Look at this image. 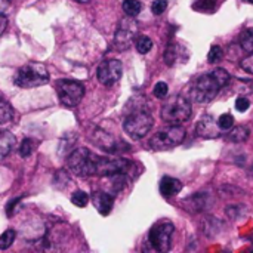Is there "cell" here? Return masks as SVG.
I'll return each instance as SVG.
<instances>
[{"mask_svg":"<svg viewBox=\"0 0 253 253\" xmlns=\"http://www.w3.org/2000/svg\"><path fill=\"white\" fill-rule=\"evenodd\" d=\"M228 82H230L228 71L224 68H215L213 71L200 76L193 83L190 89L191 99L199 104L211 102L219 93V90L228 84Z\"/></svg>","mask_w":253,"mask_h":253,"instance_id":"6da1fadb","label":"cell"},{"mask_svg":"<svg viewBox=\"0 0 253 253\" xmlns=\"http://www.w3.org/2000/svg\"><path fill=\"white\" fill-rule=\"evenodd\" d=\"M49 82V71L40 62H28L18 68L13 76V83L22 89L43 86Z\"/></svg>","mask_w":253,"mask_h":253,"instance_id":"7a4b0ae2","label":"cell"},{"mask_svg":"<svg viewBox=\"0 0 253 253\" xmlns=\"http://www.w3.org/2000/svg\"><path fill=\"white\" fill-rule=\"evenodd\" d=\"M98 159L99 156H96L90 150L77 148L68 156L67 166L77 176H96Z\"/></svg>","mask_w":253,"mask_h":253,"instance_id":"3957f363","label":"cell"},{"mask_svg":"<svg viewBox=\"0 0 253 253\" xmlns=\"http://www.w3.org/2000/svg\"><path fill=\"white\" fill-rule=\"evenodd\" d=\"M191 113H193L191 102L182 95L172 96L162 107V119L169 125H181L187 122L191 117Z\"/></svg>","mask_w":253,"mask_h":253,"instance_id":"277c9868","label":"cell"},{"mask_svg":"<svg viewBox=\"0 0 253 253\" xmlns=\"http://www.w3.org/2000/svg\"><path fill=\"white\" fill-rule=\"evenodd\" d=\"M153 126L154 119L145 110H133L123 122V129L132 139H142L145 135H148Z\"/></svg>","mask_w":253,"mask_h":253,"instance_id":"5b68a950","label":"cell"},{"mask_svg":"<svg viewBox=\"0 0 253 253\" xmlns=\"http://www.w3.org/2000/svg\"><path fill=\"white\" fill-rule=\"evenodd\" d=\"M184 139H185V129L179 125H170L169 127H165L157 133H154L150 138L148 145L154 151H166L182 144Z\"/></svg>","mask_w":253,"mask_h":253,"instance_id":"8992f818","label":"cell"},{"mask_svg":"<svg viewBox=\"0 0 253 253\" xmlns=\"http://www.w3.org/2000/svg\"><path fill=\"white\" fill-rule=\"evenodd\" d=\"M56 93L59 101L65 107H76L80 104V101L84 96V86L80 82L76 80H67L61 79L55 83Z\"/></svg>","mask_w":253,"mask_h":253,"instance_id":"52a82bcc","label":"cell"},{"mask_svg":"<svg viewBox=\"0 0 253 253\" xmlns=\"http://www.w3.org/2000/svg\"><path fill=\"white\" fill-rule=\"evenodd\" d=\"M173 231H175V227L172 222H169V221L157 222L150 230V236H148V240H150L153 249L162 253L168 252L172 246Z\"/></svg>","mask_w":253,"mask_h":253,"instance_id":"ba28073f","label":"cell"},{"mask_svg":"<svg viewBox=\"0 0 253 253\" xmlns=\"http://www.w3.org/2000/svg\"><path fill=\"white\" fill-rule=\"evenodd\" d=\"M122 74H123V65L117 59L102 61L98 67V71H96L98 80L107 87L116 84L122 79Z\"/></svg>","mask_w":253,"mask_h":253,"instance_id":"9c48e42d","label":"cell"},{"mask_svg":"<svg viewBox=\"0 0 253 253\" xmlns=\"http://www.w3.org/2000/svg\"><path fill=\"white\" fill-rule=\"evenodd\" d=\"M136 33H138V24L133 19V16L123 18L116 31V37H114L116 46L122 50L127 49L132 44L133 39L136 37Z\"/></svg>","mask_w":253,"mask_h":253,"instance_id":"30bf717a","label":"cell"},{"mask_svg":"<svg viewBox=\"0 0 253 253\" xmlns=\"http://www.w3.org/2000/svg\"><path fill=\"white\" fill-rule=\"evenodd\" d=\"M196 132L200 138L205 139H213L221 135V129L212 114H205L200 117L196 125Z\"/></svg>","mask_w":253,"mask_h":253,"instance_id":"8fae6325","label":"cell"},{"mask_svg":"<svg viewBox=\"0 0 253 253\" xmlns=\"http://www.w3.org/2000/svg\"><path fill=\"white\" fill-rule=\"evenodd\" d=\"M92 203L93 206L96 208V211L102 215V216H107L111 209H113V205H114V197L108 193H104V191H96L92 194Z\"/></svg>","mask_w":253,"mask_h":253,"instance_id":"7c38bea8","label":"cell"},{"mask_svg":"<svg viewBox=\"0 0 253 253\" xmlns=\"http://www.w3.org/2000/svg\"><path fill=\"white\" fill-rule=\"evenodd\" d=\"M184 208L188 209L190 212H202V211H206L209 206V196H206L205 193H197V194H193L191 197H188L185 202H182Z\"/></svg>","mask_w":253,"mask_h":253,"instance_id":"4fadbf2b","label":"cell"},{"mask_svg":"<svg viewBox=\"0 0 253 253\" xmlns=\"http://www.w3.org/2000/svg\"><path fill=\"white\" fill-rule=\"evenodd\" d=\"M182 190V182L172 176H163L160 181V193L163 197L176 196Z\"/></svg>","mask_w":253,"mask_h":253,"instance_id":"5bb4252c","label":"cell"},{"mask_svg":"<svg viewBox=\"0 0 253 253\" xmlns=\"http://www.w3.org/2000/svg\"><path fill=\"white\" fill-rule=\"evenodd\" d=\"M15 144H16V139L10 132L0 130V160L4 159L6 156H9V153L13 150Z\"/></svg>","mask_w":253,"mask_h":253,"instance_id":"9a60e30c","label":"cell"},{"mask_svg":"<svg viewBox=\"0 0 253 253\" xmlns=\"http://www.w3.org/2000/svg\"><path fill=\"white\" fill-rule=\"evenodd\" d=\"M93 141H95L102 150H105V151H108V153H116V151L119 150V148L116 147V141L113 139V136L108 135V133H105V132H102V130H98V132H96Z\"/></svg>","mask_w":253,"mask_h":253,"instance_id":"2e32d148","label":"cell"},{"mask_svg":"<svg viewBox=\"0 0 253 253\" xmlns=\"http://www.w3.org/2000/svg\"><path fill=\"white\" fill-rule=\"evenodd\" d=\"M251 132H249V127L248 126H237V127H233L231 132L228 133V139L231 142H245L248 138H249Z\"/></svg>","mask_w":253,"mask_h":253,"instance_id":"e0dca14e","label":"cell"},{"mask_svg":"<svg viewBox=\"0 0 253 253\" xmlns=\"http://www.w3.org/2000/svg\"><path fill=\"white\" fill-rule=\"evenodd\" d=\"M13 117V108L12 105L4 101L3 98H0V125H6L12 120Z\"/></svg>","mask_w":253,"mask_h":253,"instance_id":"ac0fdd59","label":"cell"},{"mask_svg":"<svg viewBox=\"0 0 253 253\" xmlns=\"http://www.w3.org/2000/svg\"><path fill=\"white\" fill-rule=\"evenodd\" d=\"M240 46L245 52H253V28H246L239 37Z\"/></svg>","mask_w":253,"mask_h":253,"instance_id":"d6986e66","label":"cell"},{"mask_svg":"<svg viewBox=\"0 0 253 253\" xmlns=\"http://www.w3.org/2000/svg\"><path fill=\"white\" fill-rule=\"evenodd\" d=\"M141 9H142V4L138 0H125L123 1V10L127 16L135 18L136 15H139Z\"/></svg>","mask_w":253,"mask_h":253,"instance_id":"ffe728a7","label":"cell"},{"mask_svg":"<svg viewBox=\"0 0 253 253\" xmlns=\"http://www.w3.org/2000/svg\"><path fill=\"white\" fill-rule=\"evenodd\" d=\"M135 46H136V50L142 55L148 53L153 47V40L147 36H139L135 42Z\"/></svg>","mask_w":253,"mask_h":253,"instance_id":"44dd1931","label":"cell"},{"mask_svg":"<svg viewBox=\"0 0 253 253\" xmlns=\"http://www.w3.org/2000/svg\"><path fill=\"white\" fill-rule=\"evenodd\" d=\"M178 55H179V46L175 44V43H170L166 50H165V61L168 65H173L178 59Z\"/></svg>","mask_w":253,"mask_h":253,"instance_id":"7402d4cb","label":"cell"},{"mask_svg":"<svg viewBox=\"0 0 253 253\" xmlns=\"http://www.w3.org/2000/svg\"><path fill=\"white\" fill-rule=\"evenodd\" d=\"M15 236H16L15 230H12V228L6 230V231L0 236V249L4 251V249L10 248L12 243L15 242Z\"/></svg>","mask_w":253,"mask_h":253,"instance_id":"603a6c76","label":"cell"},{"mask_svg":"<svg viewBox=\"0 0 253 253\" xmlns=\"http://www.w3.org/2000/svg\"><path fill=\"white\" fill-rule=\"evenodd\" d=\"M71 202L77 208H84L89 203V194L84 193V191H76L71 196Z\"/></svg>","mask_w":253,"mask_h":253,"instance_id":"cb8c5ba5","label":"cell"},{"mask_svg":"<svg viewBox=\"0 0 253 253\" xmlns=\"http://www.w3.org/2000/svg\"><path fill=\"white\" fill-rule=\"evenodd\" d=\"M216 123H218V126H219L221 130H230L234 126V117L231 114L225 113V114L219 116V119L216 120Z\"/></svg>","mask_w":253,"mask_h":253,"instance_id":"d4e9b609","label":"cell"},{"mask_svg":"<svg viewBox=\"0 0 253 253\" xmlns=\"http://www.w3.org/2000/svg\"><path fill=\"white\" fill-rule=\"evenodd\" d=\"M222 56H224V52H222L221 46H218V44H213V46L211 47L209 53H208V59H209L211 64L219 62V61L222 59Z\"/></svg>","mask_w":253,"mask_h":253,"instance_id":"484cf974","label":"cell"},{"mask_svg":"<svg viewBox=\"0 0 253 253\" xmlns=\"http://www.w3.org/2000/svg\"><path fill=\"white\" fill-rule=\"evenodd\" d=\"M33 151H34V141L33 139H30V138H27V139H24L22 141V144H21V147H19V154H21V157H30L31 154H33Z\"/></svg>","mask_w":253,"mask_h":253,"instance_id":"4316f807","label":"cell"},{"mask_svg":"<svg viewBox=\"0 0 253 253\" xmlns=\"http://www.w3.org/2000/svg\"><path fill=\"white\" fill-rule=\"evenodd\" d=\"M218 0H197L194 3V9L202 10V12H211L215 9Z\"/></svg>","mask_w":253,"mask_h":253,"instance_id":"83f0119b","label":"cell"},{"mask_svg":"<svg viewBox=\"0 0 253 253\" xmlns=\"http://www.w3.org/2000/svg\"><path fill=\"white\" fill-rule=\"evenodd\" d=\"M168 92H169V87H168V84L165 83V82H159L156 86H154V90H153V93H154V96L156 98H166V95H168Z\"/></svg>","mask_w":253,"mask_h":253,"instance_id":"f1b7e54d","label":"cell"},{"mask_svg":"<svg viewBox=\"0 0 253 253\" xmlns=\"http://www.w3.org/2000/svg\"><path fill=\"white\" fill-rule=\"evenodd\" d=\"M168 7V0H154L151 4V10L154 15H162Z\"/></svg>","mask_w":253,"mask_h":253,"instance_id":"f546056e","label":"cell"},{"mask_svg":"<svg viewBox=\"0 0 253 253\" xmlns=\"http://www.w3.org/2000/svg\"><path fill=\"white\" fill-rule=\"evenodd\" d=\"M240 67L243 68V71H246L249 74H253V52H251L246 58L242 59Z\"/></svg>","mask_w":253,"mask_h":253,"instance_id":"4dcf8cb0","label":"cell"},{"mask_svg":"<svg viewBox=\"0 0 253 253\" xmlns=\"http://www.w3.org/2000/svg\"><path fill=\"white\" fill-rule=\"evenodd\" d=\"M249 107H251V102H249V99H248V98H245V96H239V98L236 99V110H237V111L245 113V111H248V110H249Z\"/></svg>","mask_w":253,"mask_h":253,"instance_id":"1f68e13d","label":"cell"},{"mask_svg":"<svg viewBox=\"0 0 253 253\" xmlns=\"http://www.w3.org/2000/svg\"><path fill=\"white\" fill-rule=\"evenodd\" d=\"M6 27H7V18L3 13H0V36L4 33Z\"/></svg>","mask_w":253,"mask_h":253,"instance_id":"d6a6232c","label":"cell"},{"mask_svg":"<svg viewBox=\"0 0 253 253\" xmlns=\"http://www.w3.org/2000/svg\"><path fill=\"white\" fill-rule=\"evenodd\" d=\"M10 4V0H0V13H3Z\"/></svg>","mask_w":253,"mask_h":253,"instance_id":"836d02e7","label":"cell"},{"mask_svg":"<svg viewBox=\"0 0 253 253\" xmlns=\"http://www.w3.org/2000/svg\"><path fill=\"white\" fill-rule=\"evenodd\" d=\"M74 1H79V3H89V1H92V0H74Z\"/></svg>","mask_w":253,"mask_h":253,"instance_id":"e575fe53","label":"cell"},{"mask_svg":"<svg viewBox=\"0 0 253 253\" xmlns=\"http://www.w3.org/2000/svg\"><path fill=\"white\" fill-rule=\"evenodd\" d=\"M245 1H248V3H253V0H245Z\"/></svg>","mask_w":253,"mask_h":253,"instance_id":"d590c367","label":"cell"},{"mask_svg":"<svg viewBox=\"0 0 253 253\" xmlns=\"http://www.w3.org/2000/svg\"><path fill=\"white\" fill-rule=\"evenodd\" d=\"M251 170H252V175H253V166H252V169H251Z\"/></svg>","mask_w":253,"mask_h":253,"instance_id":"8d00e7d4","label":"cell"}]
</instances>
